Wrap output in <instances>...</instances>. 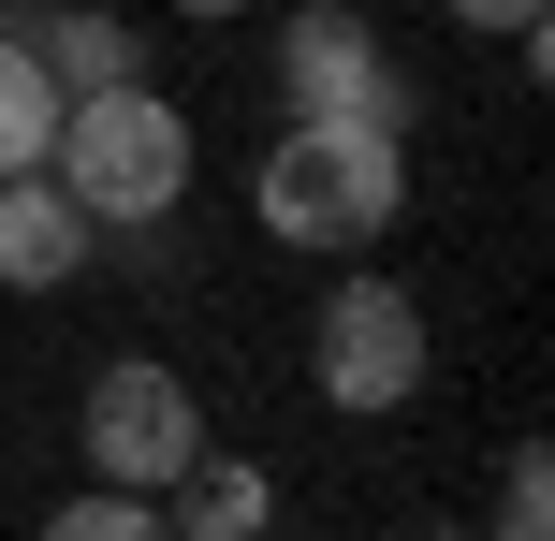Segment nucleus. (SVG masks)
I'll return each instance as SVG.
<instances>
[{"label": "nucleus", "instance_id": "1", "mask_svg": "<svg viewBox=\"0 0 555 541\" xmlns=\"http://www.w3.org/2000/svg\"><path fill=\"white\" fill-rule=\"evenodd\" d=\"M44 176L88 205V234H146V220H176V205H191L205 132H191V103H162V88L132 74V88H88V103H59Z\"/></svg>", "mask_w": 555, "mask_h": 541}, {"label": "nucleus", "instance_id": "3", "mask_svg": "<svg viewBox=\"0 0 555 541\" xmlns=\"http://www.w3.org/2000/svg\"><path fill=\"white\" fill-rule=\"evenodd\" d=\"M424 366H439V322H424L410 279H336V293H322V322H307V381H322V410L380 425V410L424 396Z\"/></svg>", "mask_w": 555, "mask_h": 541}, {"label": "nucleus", "instance_id": "2", "mask_svg": "<svg viewBox=\"0 0 555 541\" xmlns=\"http://www.w3.org/2000/svg\"><path fill=\"white\" fill-rule=\"evenodd\" d=\"M395 205H410V132H322V117H278V146L249 162V220L278 234V249H380Z\"/></svg>", "mask_w": 555, "mask_h": 541}, {"label": "nucleus", "instance_id": "12", "mask_svg": "<svg viewBox=\"0 0 555 541\" xmlns=\"http://www.w3.org/2000/svg\"><path fill=\"white\" fill-rule=\"evenodd\" d=\"M453 29H482V44H527L541 59V29H555V0H439Z\"/></svg>", "mask_w": 555, "mask_h": 541}, {"label": "nucleus", "instance_id": "5", "mask_svg": "<svg viewBox=\"0 0 555 541\" xmlns=\"http://www.w3.org/2000/svg\"><path fill=\"white\" fill-rule=\"evenodd\" d=\"M278 117H322V132H410V74L351 0H307L278 29Z\"/></svg>", "mask_w": 555, "mask_h": 541}, {"label": "nucleus", "instance_id": "16", "mask_svg": "<svg viewBox=\"0 0 555 541\" xmlns=\"http://www.w3.org/2000/svg\"><path fill=\"white\" fill-rule=\"evenodd\" d=\"M263 541H278V527H263Z\"/></svg>", "mask_w": 555, "mask_h": 541}, {"label": "nucleus", "instance_id": "10", "mask_svg": "<svg viewBox=\"0 0 555 541\" xmlns=\"http://www.w3.org/2000/svg\"><path fill=\"white\" fill-rule=\"evenodd\" d=\"M29 541H176V527H162V498H132V484H74Z\"/></svg>", "mask_w": 555, "mask_h": 541}, {"label": "nucleus", "instance_id": "15", "mask_svg": "<svg viewBox=\"0 0 555 541\" xmlns=\"http://www.w3.org/2000/svg\"><path fill=\"white\" fill-rule=\"evenodd\" d=\"M15 15H29V0H0V29H15Z\"/></svg>", "mask_w": 555, "mask_h": 541}, {"label": "nucleus", "instance_id": "13", "mask_svg": "<svg viewBox=\"0 0 555 541\" xmlns=\"http://www.w3.org/2000/svg\"><path fill=\"white\" fill-rule=\"evenodd\" d=\"M176 15H191V29H234V15H263V0H176Z\"/></svg>", "mask_w": 555, "mask_h": 541}, {"label": "nucleus", "instance_id": "4", "mask_svg": "<svg viewBox=\"0 0 555 541\" xmlns=\"http://www.w3.org/2000/svg\"><path fill=\"white\" fill-rule=\"evenodd\" d=\"M74 454H88V484H132V498H162L176 468L205 454V396L162 366V351H117V366H88Z\"/></svg>", "mask_w": 555, "mask_h": 541}, {"label": "nucleus", "instance_id": "7", "mask_svg": "<svg viewBox=\"0 0 555 541\" xmlns=\"http://www.w3.org/2000/svg\"><path fill=\"white\" fill-rule=\"evenodd\" d=\"M15 44L44 59V88H59V103H88V88H132L146 59H162V44H146L132 15H103V0H59V15H15Z\"/></svg>", "mask_w": 555, "mask_h": 541}, {"label": "nucleus", "instance_id": "6", "mask_svg": "<svg viewBox=\"0 0 555 541\" xmlns=\"http://www.w3.org/2000/svg\"><path fill=\"white\" fill-rule=\"evenodd\" d=\"M88 249H103V234H88V205L59 191L44 162L0 176V293H74V279H88Z\"/></svg>", "mask_w": 555, "mask_h": 541}, {"label": "nucleus", "instance_id": "9", "mask_svg": "<svg viewBox=\"0 0 555 541\" xmlns=\"http://www.w3.org/2000/svg\"><path fill=\"white\" fill-rule=\"evenodd\" d=\"M44 132H59V88H44V59L0 29V176H29V162H44Z\"/></svg>", "mask_w": 555, "mask_h": 541}, {"label": "nucleus", "instance_id": "11", "mask_svg": "<svg viewBox=\"0 0 555 541\" xmlns=\"http://www.w3.org/2000/svg\"><path fill=\"white\" fill-rule=\"evenodd\" d=\"M482 541H555V454H541V439H512V468H498V513H482Z\"/></svg>", "mask_w": 555, "mask_h": 541}, {"label": "nucleus", "instance_id": "8", "mask_svg": "<svg viewBox=\"0 0 555 541\" xmlns=\"http://www.w3.org/2000/svg\"><path fill=\"white\" fill-rule=\"evenodd\" d=\"M162 527H176V541H263V527H278L263 454H220V439H205V454L162 484Z\"/></svg>", "mask_w": 555, "mask_h": 541}, {"label": "nucleus", "instance_id": "14", "mask_svg": "<svg viewBox=\"0 0 555 541\" xmlns=\"http://www.w3.org/2000/svg\"><path fill=\"white\" fill-rule=\"evenodd\" d=\"M424 541H482V527H424Z\"/></svg>", "mask_w": 555, "mask_h": 541}]
</instances>
